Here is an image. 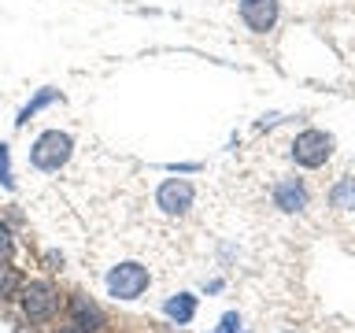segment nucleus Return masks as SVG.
Masks as SVG:
<instances>
[{
  "mask_svg": "<svg viewBox=\"0 0 355 333\" xmlns=\"http://www.w3.org/2000/svg\"><path fill=\"white\" fill-rule=\"evenodd\" d=\"M71 318H74V326H82L85 333H93L104 326V311H100L89 296H74L71 300Z\"/></svg>",
  "mask_w": 355,
  "mask_h": 333,
  "instance_id": "nucleus-7",
  "label": "nucleus"
},
{
  "mask_svg": "<svg viewBox=\"0 0 355 333\" xmlns=\"http://www.w3.org/2000/svg\"><path fill=\"white\" fill-rule=\"evenodd\" d=\"M241 19L255 33H266L277 22V0H241Z\"/></svg>",
  "mask_w": 355,
  "mask_h": 333,
  "instance_id": "nucleus-6",
  "label": "nucleus"
},
{
  "mask_svg": "<svg viewBox=\"0 0 355 333\" xmlns=\"http://www.w3.org/2000/svg\"><path fill=\"white\" fill-rule=\"evenodd\" d=\"M163 311H166V318H174L178 326H185V322H193V315H196V296L178 293V296H171L163 304Z\"/></svg>",
  "mask_w": 355,
  "mask_h": 333,
  "instance_id": "nucleus-9",
  "label": "nucleus"
},
{
  "mask_svg": "<svg viewBox=\"0 0 355 333\" xmlns=\"http://www.w3.org/2000/svg\"><path fill=\"white\" fill-rule=\"evenodd\" d=\"M55 307H60V296H55V289L49 282H30L22 289V311H26V318L44 322L55 315Z\"/></svg>",
  "mask_w": 355,
  "mask_h": 333,
  "instance_id": "nucleus-4",
  "label": "nucleus"
},
{
  "mask_svg": "<svg viewBox=\"0 0 355 333\" xmlns=\"http://www.w3.org/2000/svg\"><path fill=\"white\" fill-rule=\"evenodd\" d=\"M237 326H241L237 315H226V318L218 322V330H215V333H237Z\"/></svg>",
  "mask_w": 355,
  "mask_h": 333,
  "instance_id": "nucleus-13",
  "label": "nucleus"
},
{
  "mask_svg": "<svg viewBox=\"0 0 355 333\" xmlns=\"http://www.w3.org/2000/svg\"><path fill=\"white\" fill-rule=\"evenodd\" d=\"M0 185L15 189V174H11V148H8V144H0Z\"/></svg>",
  "mask_w": 355,
  "mask_h": 333,
  "instance_id": "nucleus-12",
  "label": "nucleus"
},
{
  "mask_svg": "<svg viewBox=\"0 0 355 333\" xmlns=\"http://www.w3.org/2000/svg\"><path fill=\"white\" fill-rule=\"evenodd\" d=\"M60 333H85L82 326H67V330H60Z\"/></svg>",
  "mask_w": 355,
  "mask_h": 333,
  "instance_id": "nucleus-15",
  "label": "nucleus"
},
{
  "mask_svg": "<svg viewBox=\"0 0 355 333\" xmlns=\"http://www.w3.org/2000/svg\"><path fill=\"white\" fill-rule=\"evenodd\" d=\"M0 248H11V237H8V226H0Z\"/></svg>",
  "mask_w": 355,
  "mask_h": 333,
  "instance_id": "nucleus-14",
  "label": "nucleus"
},
{
  "mask_svg": "<svg viewBox=\"0 0 355 333\" xmlns=\"http://www.w3.org/2000/svg\"><path fill=\"white\" fill-rule=\"evenodd\" d=\"M274 200L282 211H304L307 207V189L300 185L296 178H285V182L274 189Z\"/></svg>",
  "mask_w": 355,
  "mask_h": 333,
  "instance_id": "nucleus-8",
  "label": "nucleus"
},
{
  "mask_svg": "<svg viewBox=\"0 0 355 333\" xmlns=\"http://www.w3.org/2000/svg\"><path fill=\"white\" fill-rule=\"evenodd\" d=\"M71 148H74L71 133H63V130H49V133H41V137L33 141V148H30V163L37 166V171L52 174V171H60V166H63L67 160H71Z\"/></svg>",
  "mask_w": 355,
  "mask_h": 333,
  "instance_id": "nucleus-1",
  "label": "nucleus"
},
{
  "mask_svg": "<svg viewBox=\"0 0 355 333\" xmlns=\"http://www.w3.org/2000/svg\"><path fill=\"white\" fill-rule=\"evenodd\" d=\"M329 155H333V137L322 130H304L293 141V160L300 166H311V171H315V166H322Z\"/></svg>",
  "mask_w": 355,
  "mask_h": 333,
  "instance_id": "nucleus-3",
  "label": "nucleus"
},
{
  "mask_svg": "<svg viewBox=\"0 0 355 333\" xmlns=\"http://www.w3.org/2000/svg\"><path fill=\"white\" fill-rule=\"evenodd\" d=\"M55 100H60V89H52V85H44V89H37V96L30 100L26 108L19 111V119H15V126H26V122L37 115L41 108H49V104H55Z\"/></svg>",
  "mask_w": 355,
  "mask_h": 333,
  "instance_id": "nucleus-10",
  "label": "nucleus"
},
{
  "mask_svg": "<svg viewBox=\"0 0 355 333\" xmlns=\"http://www.w3.org/2000/svg\"><path fill=\"white\" fill-rule=\"evenodd\" d=\"M333 207H355V178H344V182L333 189Z\"/></svg>",
  "mask_w": 355,
  "mask_h": 333,
  "instance_id": "nucleus-11",
  "label": "nucleus"
},
{
  "mask_svg": "<svg viewBox=\"0 0 355 333\" xmlns=\"http://www.w3.org/2000/svg\"><path fill=\"white\" fill-rule=\"evenodd\" d=\"M155 204H159V211H166V215H185V211L193 207V185H189L185 178H166V182L155 189Z\"/></svg>",
  "mask_w": 355,
  "mask_h": 333,
  "instance_id": "nucleus-5",
  "label": "nucleus"
},
{
  "mask_svg": "<svg viewBox=\"0 0 355 333\" xmlns=\"http://www.w3.org/2000/svg\"><path fill=\"white\" fill-rule=\"evenodd\" d=\"M148 289V266L141 263H119L107 274V293L115 300H137Z\"/></svg>",
  "mask_w": 355,
  "mask_h": 333,
  "instance_id": "nucleus-2",
  "label": "nucleus"
}]
</instances>
